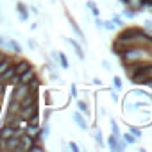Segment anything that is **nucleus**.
<instances>
[{
  "instance_id": "nucleus-12",
  "label": "nucleus",
  "mask_w": 152,
  "mask_h": 152,
  "mask_svg": "<svg viewBox=\"0 0 152 152\" xmlns=\"http://www.w3.org/2000/svg\"><path fill=\"white\" fill-rule=\"evenodd\" d=\"M77 106H79V109H81L83 113H86V111H88V106H86L83 100H79V102H77Z\"/></svg>"
},
{
  "instance_id": "nucleus-15",
  "label": "nucleus",
  "mask_w": 152,
  "mask_h": 152,
  "mask_svg": "<svg viewBox=\"0 0 152 152\" xmlns=\"http://www.w3.org/2000/svg\"><path fill=\"white\" fill-rule=\"evenodd\" d=\"M125 141H129V143H132V141H134V138H132V136H129V134H125Z\"/></svg>"
},
{
  "instance_id": "nucleus-5",
  "label": "nucleus",
  "mask_w": 152,
  "mask_h": 152,
  "mask_svg": "<svg viewBox=\"0 0 152 152\" xmlns=\"http://www.w3.org/2000/svg\"><path fill=\"white\" fill-rule=\"evenodd\" d=\"M4 47H6L7 50H13L15 54H22V47H20V45H18V43L15 41V39H7Z\"/></svg>"
},
{
  "instance_id": "nucleus-16",
  "label": "nucleus",
  "mask_w": 152,
  "mask_h": 152,
  "mask_svg": "<svg viewBox=\"0 0 152 152\" xmlns=\"http://www.w3.org/2000/svg\"><path fill=\"white\" fill-rule=\"evenodd\" d=\"M70 148H72V150H75V152L79 150V148H77V145H75V143H70Z\"/></svg>"
},
{
  "instance_id": "nucleus-14",
  "label": "nucleus",
  "mask_w": 152,
  "mask_h": 152,
  "mask_svg": "<svg viewBox=\"0 0 152 152\" xmlns=\"http://www.w3.org/2000/svg\"><path fill=\"white\" fill-rule=\"evenodd\" d=\"M109 145H111V148H116V140H115V138H111V141H109Z\"/></svg>"
},
{
  "instance_id": "nucleus-2",
  "label": "nucleus",
  "mask_w": 152,
  "mask_h": 152,
  "mask_svg": "<svg viewBox=\"0 0 152 152\" xmlns=\"http://www.w3.org/2000/svg\"><path fill=\"white\" fill-rule=\"evenodd\" d=\"M148 75H152V64H148V66H145V68H140V70L132 75V79H134V83H143V81H147Z\"/></svg>"
},
{
  "instance_id": "nucleus-11",
  "label": "nucleus",
  "mask_w": 152,
  "mask_h": 152,
  "mask_svg": "<svg viewBox=\"0 0 152 152\" xmlns=\"http://www.w3.org/2000/svg\"><path fill=\"white\" fill-rule=\"evenodd\" d=\"M88 7H90V9H91V11H93V15H95V16H97V15H99V9H97V6H95V4H93V2H88Z\"/></svg>"
},
{
  "instance_id": "nucleus-1",
  "label": "nucleus",
  "mask_w": 152,
  "mask_h": 152,
  "mask_svg": "<svg viewBox=\"0 0 152 152\" xmlns=\"http://www.w3.org/2000/svg\"><path fill=\"white\" fill-rule=\"evenodd\" d=\"M29 93V84H23V83H18L13 86V99L16 100H22L25 95Z\"/></svg>"
},
{
  "instance_id": "nucleus-13",
  "label": "nucleus",
  "mask_w": 152,
  "mask_h": 152,
  "mask_svg": "<svg viewBox=\"0 0 152 152\" xmlns=\"http://www.w3.org/2000/svg\"><path fill=\"white\" fill-rule=\"evenodd\" d=\"M70 23H72V29H73V31H75V32H77V34H79V36H83V32H81V29H79V27H77V23H75V22H73V20H72V22H70Z\"/></svg>"
},
{
  "instance_id": "nucleus-7",
  "label": "nucleus",
  "mask_w": 152,
  "mask_h": 152,
  "mask_svg": "<svg viewBox=\"0 0 152 152\" xmlns=\"http://www.w3.org/2000/svg\"><path fill=\"white\" fill-rule=\"evenodd\" d=\"M34 75H36V73H34V70H32V68H29L27 72H23V73L20 75V83H23V84H29V81L34 77Z\"/></svg>"
},
{
  "instance_id": "nucleus-3",
  "label": "nucleus",
  "mask_w": 152,
  "mask_h": 152,
  "mask_svg": "<svg viewBox=\"0 0 152 152\" xmlns=\"http://www.w3.org/2000/svg\"><path fill=\"white\" fill-rule=\"evenodd\" d=\"M13 66H15V72L18 73V75H22L23 72H27L29 68H32V64L27 61V59H20V61H16V63H13Z\"/></svg>"
},
{
  "instance_id": "nucleus-17",
  "label": "nucleus",
  "mask_w": 152,
  "mask_h": 152,
  "mask_svg": "<svg viewBox=\"0 0 152 152\" xmlns=\"http://www.w3.org/2000/svg\"><path fill=\"white\" fill-rule=\"evenodd\" d=\"M6 45V39H4V36H0V47H4Z\"/></svg>"
},
{
  "instance_id": "nucleus-10",
  "label": "nucleus",
  "mask_w": 152,
  "mask_h": 152,
  "mask_svg": "<svg viewBox=\"0 0 152 152\" xmlns=\"http://www.w3.org/2000/svg\"><path fill=\"white\" fill-rule=\"evenodd\" d=\"M59 59H61V64H63V68H68V59L64 57V54H59Z\"/></svg>"
},
{
  "instance_id": "nucleus-4",
  "label": "nucleus",
  "mask_w": 152,
  "mask_h": 152,
  "mask_svg": "<svg viewBox=\"0 0 152 152\" xmlns=\"http://www.w3.org/2000/svg\"><path fill=\"white\" fill-rule=\"evenodd\" d=\"M16 13H18V16L25 22V20H29V11H27V6L23 4V2H18L16 4Z\"/></svg>"
},
{
  "instance_id": "nucleus-18",
  "label": "nucleus",
  "mask_w": 152,
  "mask_h": 152,
  "mask_svg": "<svg viewBox=\"0 0 152 152\" xmlns=\"http://www.w3.org/2000/svg\"><path fill=\"white\" fill-rule=\"evenodd\" d=\"M9 54H4V52H0V59H4V57H7Z\"/></svg>"
},
{
  "instance_id": "nucleus-8",
  "label": "nucleus",
  "mask_w": 152,
  "mask_h": 152,
  "mask_svg": "<svg viewBox=\"0 0 152 152\" xmlns=\"http://www.w3.org/2000/svg\"><path fill=\"white\" fill-rule=\"evenodd\" d=\"M68 43H70V45H72V47H73V48H75V52H77V56H79V57H81V59H83V57H84V54H83V48H81V47H79V45H77V43H75V41H73V39H70V41H68Z\"/></svg>"
},
{
  "instance_id": "nucleus-6",
  "label": "nucleus",
  "mask_w": 152,
  "mask_h": 152,
  "mask_svg": "<svg viewBox=\"0 0 152 152\" xmlns=\"http://www.w3.org/2000/svg\"><path fill=\"white\" fill-rule=\"evenodd\" d=\"M20 107H22V104H20V100H16V99H13V97H11V100H9V104H7V111H11V113H16V115H18V111H20Z\"/></svg>"
},
{
  "instance_id": "nucleus-9",
  "label": "nucleus",
  "mask_w": 152,
  "mask_h": 152,
  "mask_svg": "<svg viewBox=\"0 0 152 152\" xmlns=\"http://www.w3.org/2000/svg\"><path fill=\"white\" fill-rule=\"evenodd\" d=\"M73 118H75V122L79 124V127H81V129H86V127H88V125H86V122L79 116V113H75V115H73Z\"/></svg>"
}]
</instances>
